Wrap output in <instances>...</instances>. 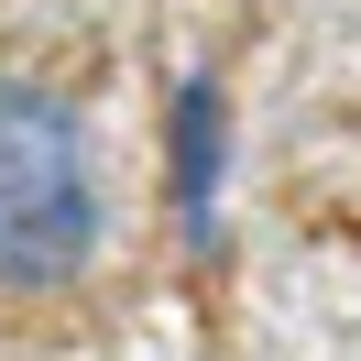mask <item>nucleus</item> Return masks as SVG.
<instances>
[{
	"mask_svg": "<svg viewBox=\"0 0 361 361\" xmlns=\"http://www.w3.org/2000/svg\"><path fill=\"white\" fill-rule=\"evenodd\" d=\"M110 197H99L88 110L33 77H0V295H55L99 263Z\"/></svg>",
	"mask_w": 361,
	"mask_h": 361,
	"instance_id": "f257e3e1",
	"label": "nucleus"
},
{
	"mask_svg": "<svg viewBox=\"0 0 361 361\" xmlns=\"http://www.w3.org/2000/svg\"><path fill=\"white\" fill-rule=\"evenodd\" d=\"M219 197H230V99L219 77H176L164 99V208L186 241H219Z\"/></svg>",
	"mask_w": 361,
	"mask_h": 361,
	"instance_id": "f03ea898",
	"label": "nucleus"
}]
</instances>
